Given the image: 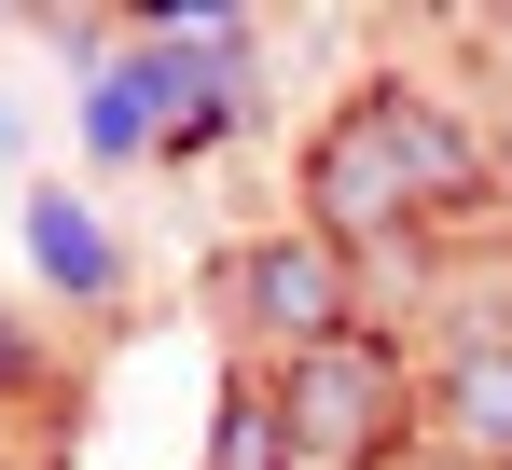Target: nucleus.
I'll list each match as a JSON object with an SVG mask.
<instances>
[{"label": "nucleus", "instance_id": "nucleus-1", "mask_svg": "<svg viewBox=\"0 0 512 470\" xmlns=\"http://www.w3.org/2000/svg\"><path fill=\"white\" fill-rule=\"evenodd\" d=\"M250 305L291 318V332H333V263L319 249H277V263H250Z\"/></svg>", "mask_w": 512, "mask_h": 470}, {"label": "nucleus", "instance_id": "nucleus-2", "mask_svg": "<svg viewBox=\"0 0 512 470\" xmlns=\"http://www.w3.org/2000/svg\"><path fill=\"white\" fill-rule=\"evenodd\" d=\"M28 249H42L70 291H97V277H111V249H97V222L70 208V194H42V208H28Z\"/></svg>", "mask_w": 512, "mask_h": 470}, {"label": "nucleus", "instance_id": "nucleus-3", "mask_svg": "<svg viewBox=\"0 0 512 470\" xmlns=\"http://www.w3.org/2000/svg\"><path fill=\"white\" fill-rule=\"evenodd\" d=\"M360 360H319V374H305V401H291V429H305V443H346V429H360Z\"/></svg>", "mask_w": 512, "mask_h": 470}, {"label": "nucleus", "instance_id": "nucleus-4", "mask_svg": "<svg viewBox=\"0 0 512 470\" xmlns=\"http://www.w3.org/2000/svg\"><path fill=\"white\" fill-rule=\"evenodd\" d=\"M471 429H499V443H512V360H499V374L471 360Z\"/></svg>", "mask_w": 512, "mask_h": 470}]
</instances>
